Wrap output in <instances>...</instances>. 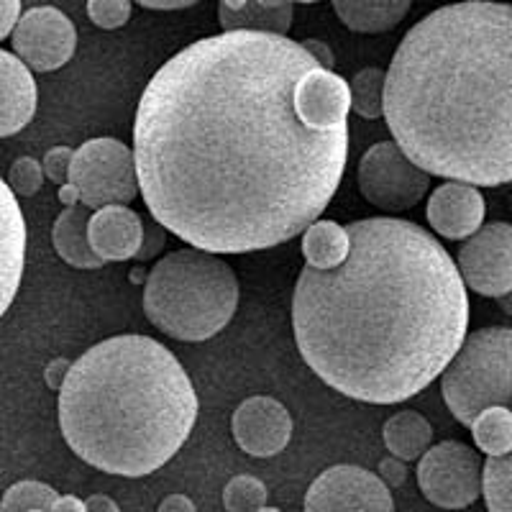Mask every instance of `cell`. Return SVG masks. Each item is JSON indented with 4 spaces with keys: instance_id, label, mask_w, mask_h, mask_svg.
Listing matches in <instances>:
<instances>
[{
    "instance_id": "22",
    "label": "cell",
    "mask_w": 512,
    "mask_h": 512,
    "mask_svg": "<svg viewBox=\"0 0 512 512\" xmlns=\"http://www.w3.org/2000/svg\"><path fill=\"white\" fill-rule=\"evenodd\" d=\"M382 438L392 456L418 461L431 448L433 425L415 410H402L384 423Z\"/></svg>"
},
{
    "instance_id": "24",
    "label": "cell",
    "mask_w": 512,
    "mask_h": 512,
    "mask_svg": "<svg viewBox=\"0 0 512 512\" xmlns=\"http://www.w3.org/2000/svg\"><path fill=\"white\" fill-rule=\"evenodd\" d=\"M469 428L482 454L502 456L512 451V410L507 405L484 408Z\"/></svg>"
},
{
    "instance_id": "19",
    "label": "cell",
    "mask_w": 512,
    "mask_h": 512,
    "mask_svg": "<svg viewBox=\"0 0 512 512\" xmlns=\"http://www.w3.org/2000/svg\"><path fill=\"white\" fill-rule=\"evenodd\" d=\"M26 256V223L16 203V192L3 182V313L16 297Z\"/></svg>"
},
{
    "instance_id": "8",
    "label": "cell",
    "mask_w": 512,
    "mask_h": 512,
    "mask_svg": "<svg viewBox=\"0 0 512 512\" xmlns=\"http://www.w3.org/2000/svg\"><path fill=\"white\" fill-rule=\"evenodd\" d=\"M431 172L408 157L397 141H379L359 162V192L364 200L387 213L410 210L425 198L431 187Z\"/></svg>"
},
{
    "instance_id": "10",
    "label": "cell",
    "mask_w": 512,
    "mask_h": 512,
    "mask_svg": "<svg viewBox=\"0 0 512 512\" xmlns=\"http://www.w3.org/2000/svg\"><path fill=\"white\" fill-rule=\"evenodd\" d=\"M456 264L461 269L466 287L477 295L500 297L512 290V226L505 221H492L459 249Z\"/></svg>"
},
{
    "instance_id": "5",
    "label": "cell",
    "mask_w": 512,
    "mask_h": 512,
    "mask_svg": "<svg viewBox=\"0 0 512 512\" xmlns=\"http://www.w3.org/2000/svg\"><path fill=\"white\" fill-rule=\"evenodd\" d=\"M239 308V280L216 251L180 249L159 259L144 285V313L185 344L218 336Z\"/></svg>"
},
{
    "instance_id": "39",
    "label": "cell",
    "mask_w": 512,
    "mask_h": 512,
    "mask_svg": "<svg viewBox=\"0 0 512 512\" xmlns=\"http://www.w3.org/2000/svg\"><path fill=\"white\" fill-rule=\"evenodd\" d=\"M223 6L233 8V11H239V8H244L249 0H221ZM262 6H269V8H277V6H285V3H292V0H259Z\"/></svg>"
},
{
    "instance_id": "3",
    "label": "cell",
    "mask_w": 512,
    "mask_h": 512,
    "mask_svg": "<svg viewBox=\"0 0 512 512\" xmlns=\"http://www.w3.org/2000/svg\"><path fill=\"white\" fill-rule=\"evenodd\" d=\"M384 121L443 180L512 182V6L464 0L428 13L387 70Z\"/></svg>"
},
{
    "instance_id": "12",
    "label": "cell",
    "mask_w": 512,
    "mask_h": 512,
    "mask_svg": "<svg viewBox=\"0 0 512 512\" xmlns=\"http://www.w3.org/2000/svg\"><path fill=\"white\" fill-rule=\"evenodd\" d=\"M11 47L34 72H54L75 54V24L59 8L36 6L13 29Z\"/></svg>"
},
{
    "instance_id": "7",
    "label": "cell",
    "mask_w": 512,
    "mask_h": 512,
    "mask_svg": "<svg viewBox=\"0 0 512 512\" xmlns=\"http://www.w3.org/2000/svg\"><path fill=\"white\" fill-rule=\"evenodd\" d=\"M70 182L80 195V203L90 210L113 203L128 205L141 190L136 154L111 136L85 141L72 157Z\"/></svg>"
},
{
    "instance_id": "29",
    "label": "cell",
    "mask_w": 512,
    "mask_h": 512,
    "mask_svg": "<svg viewBox=\"0 0 512 512\" xmlns=\"http://www.w3.org/2000/svg\"><path fill=\"white\" fill-rule=\"evenodd\" d=\"M44 164L36 162L34 157H21L8 169L6 182L13 187L18 198H34L36 192L44 187Z\"/></svg>"
},
{
    "instance_id": "6",
    "label": "cell",
    "mask_w": 512,
    "mask_h": 512,
    "mask_svg": "<svg viewBox=\"0 0 512 512\" xmlns=\"http://www.w3.org/2000/svg\"><path fill=\"white\" fill-rule=\"evenodd\" d=\"M448 410L472 425L484 408L512 402V328H482L464 338L441 374Z\"/></svg>"
},
{
    "instance_id": "27",
    "label": "cell",
    "mask_w": 512,
    "mask_h": 512,
    "mask_svg": "<svg viewBox=\"0 0 512 512\" xmlns=\"http://www.w3.org/2000/svg\"><path fill=\"white\" fill-rule=\"evenodd\" d=\"M59 500V492H54L49 484L34 482V479H26V482H18L8 489L0 502V510L3 512H26V510H54Z\"/></svg>"
},
{
    "instance_id": "20",
    "label": "cell",
    "mask_w": 512,
    "mask_h": 512,
    "mask_svg": "<svg viewBox=\"0 0 512 512\" xmlns=\"http://www.w3.org/2000/svg\"><path fill=\"white\" fill-rule=\"evenodd\" d=\"M346 29L356 34H384L408 16L413 0H331Z\"/></svg>"
},
{
    "instance_id": "14",
    "label": "cell",
    "mask_w": 512,
    "mask_h": 512,
    "mask_svg": "<svg viewBox=\"0 0 512 512\" xmlns=\"http://www.w3.org/2000/svg\"><path fill=\"white\" fill-rule=\"evenodd\" d=\"M425 218L443 239L464 241L477 233L484 223V198L477 185L448 180L431 192Z\"/></svg>"
},
{
    "instance_id": "17",
    "label": "cell",
    "mask_w": 512,
    "mask_h": 512,
    "mask_svg": "<svg viewBox=\"0 0 512 512\" xmlns=\"http://www.w3.org/2000/svg\"><path fill=\"white\" fill-rule=\"evenodd\" d=\"M0 136L18 134L36 113V80L16 52H0Z\"/></svg>"
},
{
    "instance_id": "41",
    "label": "cell",
    "mask_w": 512,
    "mask_h": 512,
    "mask_svg": "<svg viewBox=\"0 0 512 512\" xmlns=\"http://www.w3.org/2000/svg\"><path fill=\"white\" fill-rule=\"evenodd\" d=\"M497 303H500V308L505 310L507 315H512V290H510V292H505V295L497 297Z\"/></svg>"
},
{
    "instance_id": "38",
    "label": "cell",
    "mask_w": 512,
    "mask_h": 512,
    "mask_svg": "<svg viewBox=\"0 0 512 512\" xmlns=\"http://www.w3.org/2000/svg\"><path fill=\"white\" fill-rule=\"evenodd\" d=\"M54 510H72V512H85L88 510V505H85V502L82 500H77V497H72V495H67V497H59L57 500V505H54Z\"/></svg>"
},
{
    "instance_id": "21",
    "label": "cell",
    "mask_w": 512,
    "mask_h": 512,
    "mask_svg": "<svg viewBox=\"0 0 512 512\" xmlns=\"http://www.w3.org/2000/svg\"><path fill=\"white\" fill-rule=\"evenodd\" d=\"M305 264L331 269L346 262L351 251V231L336 221H313L303 231Z\"/></svg>"
},
{
    "instance_id": "16",
    "label": "cell",
    "mask_w": 512,
    "mask_h": 512,
    "mask_svg": "<svg viewBox=\"0 0 512 512\" xmlns=\"http://www.w3.org/2000/svg\"><path fill=\"white\" fill-rule=\"evenodd\" d=\"M90 244L103 262H126L144 244V223L123 203L105 205L90 216Z\"/></svg>"
},
{
    "instance_id": "9",
    "label": "cell",
    "mask_w": 512,
    "mask_h": 512,
    "mask_svg": "<svg viewBox=\"0 0 512 512\" xmlns=\"http://www.w3.org/2000/svg\"><path fill=\"white\" fill-rule=\"evenodd\" d=\"M418 487L431 505L461 510L482 497L484 464L466 443H436L418 459Z\"/></svg>"
},
{
    "instance_id": "35",
    "label": "cell",
    "mask_w": 512,
    "mask_h": 512,
    "mask_svg": "<svg viewBox=\"0 0 512 512\" xmlns=\"http://www.w3.org/2000/svg\"><path fill=\"white\" fill-rule=\"evenodd\" d=\"M72 364L67 359H54L52 364L47 367V384L52 387V390H62L64 379H67V374H70Z\"/></svg>"
},
{
    "instance_id": "13",
    "label": "cell",
    "mask_w": 512,
    "mask_h": 512,
    "mask_svg": "<svg viewBox=\"0 0 512 512\" xmlns=\"http://www.w3.org/2000/svg\"><path fill=\"white\" fill-rule=\"evenodd\" d=\"M241 451L256 459L282 454L292 438V418L280 400L267 395L246 397L231 420Z\"/></svg>"
},
{
    "instance_id": "23",
    "label": "cell",
    "mask_w": 512,
    "mask_h": 512,
    "mask_svg": "<svg viewBox=\"0 0 512 512\" xmlns=\"http://www.w3.org/2000/svg\"><path fill=\"white\" fill-rule=\"evenodd\" d=\"M218 21L223 31H269V34H285L292 26V3L269 8L262 6L259 0H249L244 8H233L218 3Z\"/></svg>"
},
{
    "instance_id": "15",
    "label": "cell",
    "mask_w": 512,
    "mask_h": 512,
    "mask_svg": "<svg viewBox=\"0 0 512 512\" xmlns=\"http://www.w3.org/2000/svg\"><path fill=\"white\" fill-rule=\"evenodd\" d=\"M297 111L310 126L336 128L349 123L351 85L336 72L318 64L297 85Z\"/></svg>"
},
{
    "instance_id": "31",
    "label": "cell",
    "mask_w": 512,
    "mask_h": 512,
    "mask_svg": "<svg viewBox=\"0 0 512 512\" xmlns=\"http://www.w3.org/2000/svg\"><path fill=\"white\" fill-rule=\"evenodd\" d=\"M72 157H75V149L70 146H54L44 154V175L47 180H52L54 185H67L70 182V167H72Z\"/></svg>"
},
{
    "instance_id": "1",
    "label": "cell",
    "mask_w": 512,
    "mask_h": 512,
    "mask_svg": "<svg viewBox=\"0 0 512 512\" xmlns=\"http://www.w3.org/2000/svg\"><path fill=\"white\" fill-rule=\"evenodd\" d=\"M318 64L303 41L246 29L167 59L134 121L152 218L216 254L272 249L318 221L349 157V123L315 128L297 111V85Z\"/></svg>"
},
{
    "instance_id": "37",
    "label": "cell",
    "mask_w": 512,
    "mask_h": 512,
    "mask_svg": "<svg viewBox=\"0 0 512 512\" xmlns=\"http://www.w3.org/2000/svg\"><path fill=\"white\" fill-rule=\"evenodd\" d=\"M172 510H195V502L187 500L185 495H169L167 500L159 502V512H172Z\"/></svg>"
},
{
    "instance_id": "18",
    "label": "cell",
    "mask_w": 512,
    "mask_h": 512,
    "mask_svg": "<svg viewBox=\"0 0 512 512\" xmlns=\"http://www.w3.org/2000/svg\"><path fill=\"white\" fill-rule=\"evenodd\" d=\"M88 205H70L54 221L52 241L54 251L59 254L62 262H67L75 269H98L103 267V259L95 254L90 244V213Z\"/></svg>"
},
{
    "instance_id": "2",
    "label": "cell",
    "mask_w": 512,
    "mask_h": 512,
    "mask_svg": "<svg viewBox=\"0 0 512 512\" xmlns=\"http://www.w3.org/2000/svg\"><path fill=\"white\" fill-rule=\"evenodd\" d=\"M344 264H305L292 295L303 361L328 387L372 405L423 392L461 349L469 297L459 264L402 218L349 226Z\"/></svg>"
},
{
    "instance_id": "4",
    "label": "cell",
    "mask_w": 512,
    "mask_h": 512,
    "mask_svg": "<svg viewBox=\"0 0 512 512\" xmlns=\"http://www.w3.org/2000/svg\"><path fill=\"white\" fill-rule=\"evenodd\" d=\"M198 395L177 356L139 333L105 338L77 361L59 390V428L85 464L146 477L185 446Z\"/></svg>"
},
{
    "instance_id": "25",
    "label": "cell",
    "mask_w": 512,
    "mask_h": 512,
    "mask_svg": "<svg viewBox=\"0 0 512 512\" xmlns=\"http://www.w3.org/2000/svg\"><path fill=\"white\" fill-rule=\"evenodd\" d=\"M384 90H387V72L379 67H367L356 72L351 80V111L367 121L384 116Z\"/></svg>"
},
{
    "instance_id": "26",
    "label": "cell",
    "mask_w": 512,
    "mask_h": 512,
    "mask_svg": "<svg viewBox=\"0 0 512 512\" xmlns=\"http://www.w3.org/2000/svg\"><path fill=\"white\" fill-rule=\"evenodd\" d=\"M482 497L492 512H512V451L502 456H487Z\"/></svg>"
},
{
    "instance_id": "34",
    "label": "cell",
    "mask_w": 512,
    "mask_h": 512,
    "mask_svg": "<svg viewBox=\"0 0 512 512\" xmlns=\"http://www.w3.org/2000/svg\"><path fill=\"white\" fill-rule=\"evenodd\" d=\"M303 47L308 49L310 54H313L315 59H318L323 67H328V70H333V64H336V57H333L331 47H328L326 41H318V39H305Z\"/></svg>"
},
{
    "instance_id": "28",
    "label": "cell",
    "mask_w": 512,
    "mask_h": 512,
    "mask_svg": "<svg viewBox=\"0 0 512 512\" xmlns=\"http://www.w3.org/2000/svg\"><path fill=\"white\" fill-rule=\"evenodd\" d=\"M267 484L262 479L251 477V474H239L223 489V505L233 512H251V510H267Z\"/></svg>"
},
{
    "instance_id": "40",
    "label": "cell",
    "mask_w": 512,
    "mask_h": 512,
    "mask_svg": "<svg viewBox=\"0 0 512 512\" xmlns=\"http://www.w3.org/2000/svg\"><path fill=\"white\" fill-rule=\"evenodd\" d=\"M85 505H88V510H111V512L118 510L116 502L108 500V497H100V495H95V497H90V500H85Z\"/></svg>"
},
{
    "instance_id": "11",
    "label": "cell",
    "mask_w": 512,
    "mask_h": 512,
    "mask_svg": "<svg viewBox=\"0 0 512 512\" xmlns=\"http://www.w3.org/2000/svg\"><path fill=\"white\" fill-rule=\"evenodd\" d=\"M390 484L377 474L354 464H338L326 469L305 495V510H361V512H392Z\"/></svg>"
},
{
    "instance_id": "36",
    "label": "cell",
    "mask_w": 512,
    "mask_h": 512,
    "mask_svg": "<svg viewBox=\"0 0 512 512\" xmlns=\"http://www.w3.org/2000/svg\"><path fill=\"white\" fill-rule=\"evenodd\" d=\"M139 6L152 8V11H180V8H190L200 0H136Z\"/></svg>"
},
{
    "instance_id": "42",
    "label": "cell",
    "mask_w": 512,
    "mask_h": 512,
    "mask_svg": "<svg viewBox=\"0 0 512 512\" xmlns=\"http://www.w3.org/2000/svg\"><path fill=\"white\" fill-rule=\"evenodd\" d=\"M292 3H318V0H292Z\"/></svg>"
},
{
    "instance_id": "32",
    "label": "cell",
    "mask_w": 512,
    "mask_h": 512,
    "mask_svg": "<svg viewBox=\"0 0 512 512\" xmlns=\"http://www.w3.org/2000/svg\"><path fill=\"white\" fill-rule=\"evenodd\" d=\"M21 21V0H0V39H11Z\"/></svg>"
},
{
    "instance_id": "33",
    "label": "cell",
    "mask_w": 512,
    "mask_h": 512,
    "mask_svg": "<svg viewBox=\"0 0 512 512\" xmlns=\"http://www.w3.org/2000/svg\"><path fill=\"white\" fill-rule=\"evenodd\" d=\"M379 477H382L384 482L390 484V487H400V484H405V479H408L405 459H400V456L384 459L382 464H379Z\"/></svg>"
},
{
    "instance_id": "30",
    "label": "cell",
    "mask_w": 512,
    "mask_h": 512,
    "mask_svg": "<svg viewBox=\"0 0 512 512\" xmlns=\"http://www.w3.org/2000/svg\"><path fill=\"white\" fill-rule=\"evenodd\" d=\"M88 16L98 29H121L131 18V0H88Z\"/></svg>"
}]
</instances>
